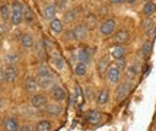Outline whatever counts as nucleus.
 <instances>
[{"label":"nucleus","mask_w":156,"mask_h":131,"mask_svg":"<svg viewBox=\"0 0 156 131\" xmlns=\"http://www.w3.org/2000/svg\"><path fill=\"white\" fill-rule=\"evenodd\" d=\"M37 80H38V88H41V89H51L55 84L54 74L45 66H41L37 70Z\"/></svg>","instance_id":"f257e3e1"},{"label":"nucleus","mask_w":156,"mask_h":131,"mask_svg":"<svg viewBox=\"0 0 156 131\" xmlns=\"http://www.w3.org/2000/svg\"><path fill=\"white\" fill-rule=\"evenodd\" d=\"M23 5L20 3L19 0H13L12 2V6H10V18H9V22L13 25V26H18L23 22Z\"/></svg>","instance_id":"f03ea898"},{"label":"nucleus","mask_w":156,"mask_h":131,"mask_svg":"<svg viewBox=\"0 0 156 131\" xmlns=\"http://www.w3.org/2000/svg\"><path fill=\"white\" fill-rule=\"evenodd\" d=\"M130 90H131V80H122L117 84L115 88V101L122 102L126 98L129 96Z\"/></svg>","instance_id":"7ed1b4c3"},{"label":"nucleus","mask_w":156,"mask_h":131,"mask_svg":"<svg viewBox=\"0 0 156 131\" xmlns=\"http://www.w3.org/2000/svg\"><path fill=\"white\" fill-rule=\"evenodd\" d=\"M105 76H107V80L111 84H118V83L121 82V70L118 69L115 64H109Z\"/></svg>","instance_id":"20e7f679"},{"label":"nucleus","mask_w":156,"mask_h":131,"mask_svg":"<svg viewBox=\"0 0 156 131\" xmlns=\"http://www.w3.org/2000/svg\"><path fill=\"white\" fill-rule=\"evenodd\" d=\"M117 29V22L114 19H107V21H104L99 25V32H101L102 36H111V35L115 32Z\"/></svg>","instance_id":"39448f33"},{"label":"nucleus","mask_w":156,"mask_h":131,"mask_svg":"<svg viewBox=\"0 0 156 131\" xmlns=\"http://www.w3.org/2000/svg\"><path fill=\"white\" fill-rule=\"evenodd\" d=\"M72 34H73V40H76V41H85L89 35L88 25H86V23H77V25L73 28Z\"/></svg>","instance_id":"423d86ee"},{"label":"nucleus","mask_w":156,"mask_h":131,"mask_svg":"<svg viewBox=\"0 0 156 131\" xmlns=\"http://www.w3.org/2000/svg\"><path fill=\"white\" fill-rule=\"evenodd\" d=\"M51 98L54 99V102L61 104V102H64L67 99V92L61 84H54L51 88Z\"/></svg>","instance_id":"0eeeda50"},{"label":"nucleus","mask_w":156,"mask_h":131,"mask_svg":"<svg viewBox=\"0 0 156 131\" xmlns=\"http://www.w3.org/2000/svg\"><path fill=\"white\" fill-rule=\"evenodd\" d=\"M29 102H31V106L35 108V109H44L48 104L47 96L42 95V93H35V95H32V98H31Z\"/></svg>","instance_id":"6e6552de"},{"label":"nucleus","mask_w":156,"mask_h":131,"mask_svg":"<svg viewBox=\"0 0 156 131\" xmlns=\"http://www.w3.org/2000/svg\"><path fill=\"white\" fill-rule=\"evenodd\" d=\"M109 67V58L108 55H102L101 58L98 60V63H96V70H98V74L101 77L105 76V73H107V70H108Z\"/></svg>","instance_id":"1a4fd4ad"},{"label":"nucleus","mask_w":156,"mask_h":131,"mask_svg":"<svg viewBox=\"0 0 156 131\" xmlns=\"http://www.w3.org/2000/svg\"><path fill=\"white\" fill-rule=\"evenodd\" d=\"M92 53H94L92 48H79L77 50V53H76L77 61L88 64V63L90 61V58H92Z\"/></svg>","instance_id":"9d476101"},{"label":"nucleus","mask_w":156,"mask_h":131,"mask_svg":"<svg viewBox=\"0 0 156 131\" xmlns=\"http://www.w3.org/2000/svg\"><path fill=\"white\" fill-rule=\"evenodd\" d=\"M42 15H44V19H47V21H53L57 18V6L53 5V3H50V5H45L44 9H42Z\"/></svg>","instance_id":"9b49d317"},{"label":"nucleus","mask_w":156,"mask_h":131,"mask_svg":"<svg viewBox=\"0 0 156 131\" xmlns=\"http://www.w3.org/2000/svg\"><path fill=\"white\" fill-rule=\"evenodd\" d=\"M5 131H19V121H18V118L16 117H7L5 119Z\"/></svg>","instance_id":"f8f14e48"},{"label":"nucleus","mask_w":156,"mask_h":131,"mask_svg":"<svg viewBox=\"0 0 156 131\" xmlns=\"http://www.w3.org/2000/svg\"><path fill=\"white\" fill-rule=\"evenodd\" d=\"M45 112H47L50 117H58V115H61V112H63V106L58 102H55V104H47Z\"/></svg>","instance_id":"ddd939ff"},{"label":"nucleus","mask_w":156,"mask_h":131,"mask_svg":"<svg viewBox=\"0 0 156 131\" xmlns=\"http://www.w3.org/2000/svg\"><path fill=\"white\" fill-rule=\"evenodd\" d=\"M38 88V80H37V77L34 76H29L25 79V82H23V89L29 92V93H34L35 90Z\"/></svg>","instance_id":"4468645a"},{"label":"nucleus","mask_w":156,"mask_h":131,"mask_svg":"<svg viewBox=\"0 0 156 131\" xmlns=\"http://www.w3.org/2000/svg\"><path fill=\"white\" fill-rule=\"evenodd\" d=\"M152 51H153V44L150 41H144L142 44V47H140V57H142L143 60H147L150 55H152Z\"/></svg>","instance_id":"2eb2a0df"},{"label":"nucleus","mask_w":156,"mask_h":131,"mask_svg":"<svg viewBox=\"0 0 156 131\" xmlns=\"http://www.w3.org/2000/svg\"><path fill=\"white\" fill-rule=\"evenodd\" d=\"M19 44L22 48H32V45H34V38H32V35L28 34V32H25V34H22L19 36Z\"/></svg>","instance_id":"dca6fc26"},{"label":"nucleus","mask_w":156,"mask_h":131,"mask_svg":"<svg viewBox=\"0 0 156 131\" xmlns=\"http://www.w3.org/2000/svg\"><path fill=\"white\" fill-rule=\"evenodd\" d=\"M50 29L54 34H63L64 32V22L61 19H58V18H55V19H53L50 22Z\"/></svg>","instance_id":"f3484780"},{"label":"nucleus","mask_w":156,"mask_h":131,"mask_svg":"<svg viewBox=\"0 0 156 131\" xmlns=\"http://www.w3.org/2000/svg\"><path fill=\"white\" fill-rule=\"evenodd\" d=\"M109 96H111V93H109L108 89H101L98 92V95H96V104L98 105H107L109 102Z\"/></svg>","instance_id":"a211bd4d"},{"label":"nucleus","mask_w":156,"mask_h":131,"mask_svg":"<svg viewBox=\"0 0 156 131\" xmlns=\"http://www.w3.org/2000/svg\"><path fill=\"white\" fill-rule=\"evenodd\" d=\"M130 40V32L127 31V29H120L118 32H115V35H114V41H115V44H124V42H127Z\"/></svg>","instance_id":"6ab92c4d"},{"label":"nucleus","mask_w":156,"mask_h":131,"mask_svg":"<svg viewBox=\"0 0 156 131\" xmlns=\"http://www.w3.org/2000/svg\"><path fill=\"white\" fill-rule=\"evenodd\" d=\"M16 76H18V71L15 67L12 66H9L5 69V79H3V82L5 83H13L16 80Z\"/></svg>","instance_id":"aec40b11"},{"label":"nucleus","mask_w":156,"mask_h":131,"mask_svg":"<svg viewBox=\"0 0 156 131\" xmlns=\"http://www.w3.org/2000/svg\"><path fill=\"white\" fill-rule=\"evenodd\" d=\"M85 119L90 122V124H95V122H99L101 119V112L99 111H95V109H90L88 112H85Z\"/></svg>","instance_id":"412c9836"},{"label":"nucleus","mask_w":156,"mask_h":131,"mask_svg":"<svg viewBox=\"0 0 156 131\" xmlns=\"http://www.w3.org/2000/svg\"><path fill=\"white\" fill-rule=\"evenodd\" d=\"M111 55L115 58V60H118V58H124V55H126V48L122 47V45H120V44H115L114 47H111Z\"/></svg>","instance_id":"4be33fe9"},{"label":"nucleus","mask_w":156,"mask_h":131,"mask_svg":"<svg viewBox=\"0 0 156 131\" xmlns=\"http://www.w3.org/2000/svg\"><path fill=\"white\" fill-rule=\"evenodd\" d=\"M156 12V5L155 2H146L144 3V6H143V15L146 16V18H152Z\"/></svg>","instance_id":"5701e85b"},{"label":"nucleus","mask_w":156,"mask_h":131,"mask_svg":"<svg viewBox=\"0 0 156 131\" xmlns=\"http://www.w3.org/2000/svg\"><path fill=\"white\" fill-rule=\"evenodd\" d=\"M126 74H127V79H129V80L136 79L137 74H139V67H137L136 63H131L130 66L126 67Z\"/></svg>","instance_id":"b1692460"},{"label":"nucleus","mask_w":156,"mask_h":131,"mask_svg":"<svg viewBox=\"0 0 156 131\" xmlns=\"http://www.w3.org/2000/svg\"><path fill=\"white\" fill-rule=\"evenodd\" d=\"M51 64H53V67L55 70H63L64 66H66V61L61 55H53L51 57Z\"/></svg>","instance_id":"393cba45"},{"label":"nucleus","mask_w":156,"mask_h":131,"mask_svg":"<svg viewBox=\"0 0 156 131\" xmlns=\"http://www.w3.org/2000/svg\"><path fill=\"white\" fill-rule=\"evenodd\" d=\"M86 71H88V64H85V63H80L77 61L75 66V74L77 77H83L86 76Z\"/></svg>","instance_id":"a878e982"},{"label":"nucleus","mask_w":156,"mask_h":131,"mask_svg":"<svg viewBox=\"0 0 156 131\" xmlns=\"http://www.w3.org/2000/svg\"><path fill=\"white\" fill-rule=\"evenodd\" d=\"M34 131H51V122L48 119H41L35 124Z\"/></svg>","instance_id":"bb28decb"},{"label":"nucleus","mask_w":156,"mask_h":131,"mask_svg":"<svg viewBox=\"0 0 156 131\" xmlns=\"http://www.w3.org/2000/svg\"><path fill=\"white\" fill-rule=\"evenodd\" d=\"M142 26H143V31H144L146 34H147V35H152V34H153V29H155V22L152 21L150 18H147L146 21H143Z\"/></svg>","instance_id":"cd10ccee"},{"label":"nucleus","mask_w":156,"mask_h":131,"mask_svg":"<svg viewBox=\"0 0 156 131\" xmlns=\"http://www.w3.org/2000/svg\"><path fill=\"white\" fill-rule=\"evenodd\" d=\"M22 15H23V21L25 22H28V23L34 22V12L28 5H23V13Z\"/></svg>","instance_id":"c85d7f7f"},{"label":"nucleus","mask_w":156,"mask_h":131,"mask_svg":"<svg viewBox=\"0 0 156 131\" xmlns=\"http://www.w3.org/2000/svg\"><path fill=\"white\" fill-rule=\"evenodd\" d=\"M76 18H77V13H76L75 9H69V10H66L64 12V16H63V22H73L76 21Z\"/></svg>","instance_id":"c756f323"},{"label":"nucleus","mask_w":156,"mask_h":131,"mask_svg":"<svg viewBox=\"0 0 156 131\" xmlns=\"http://www.w3.org/2000/svg\"><path fill=\"white\" fill-rule=\"evenodd\" d=\"M0 18H2L3 22L9 21V18H10V7L7 5H2L0 6Z\"/></svg>","instance_id":"7c9ffc66"},{"label":"nucleus","mask_w":156,"mask_h":131,"mask_svg":"<svg viewBox=\"0 0 156 131\" xmlns=\"http://www.w3.org/2000/svg\"><path fill=\"white\" fill-rule=\"evenodd\" d=\"M18 61H19V57H18V54H15V53H9V54L6 55V63L9 64V66H12V67H13Z\"/></svg>","instance_id":"2f4dec72"},{"label":"nucleus","mask_w":156,"mask_h":131,"mask_svg":"<svg viewBox=\"0 0 156 131\" xmlns=\"http://www.w3.org/2000/svg\"><path fill=\"white\" fill-rule=\"evenodd\" d=\"M42 45H44V50H45V51H51V50H53V42L50 41L47 36L42 38Z\"/></svg>","instance_id":"473e14b6"},{"label":"nucleus","mask_w":156,"mask_h":131,"mask_svg":"<svg viewBox=\"0 0 156 131\" xmlns=\"http://www.w3.org/2000/svg\"><path fill=\"white\" fill-rule=\"evenodd\" d=\"M115 66L122 71V70L127 67V61H126V58H118V60H117V63H115Z\"/></svg>","instance_id":"72a5a7b5"},{"label":"nucleus","mask_w":156,"mask_h":131,"mask_svg":"<svg viewBox=\"0 0 156 131\" xmlns=\"http://www.w3.org/2000/svg\"><path fill=\"white\" fill-rule=\"evenodd\" d=\"M55 6H57V9H58V7H60V9L66 7L67 6V0H57V5H55Z\"/></svg>","instance_id":"f704fd0d"},{"label":"nucleus","mask_w":156,"mask_h":131,"mask_svg":"<svg viewBox=\"0 0 156 131\" xmlns=\"http://www.w3.org/2000/svg\"><path fill=\"white\" fill-rule=\"evenodd\" d=\"M19 131H32V128H31L29 125L23 124V125H20V127H19Z\"/></svg>","instance_id":"c9c22d12"},{"label":"nucleus","mask_w":156,"mask_h":131,"mask_svg":"<svg viewBox=\"0 0 156 131\" xmlns=\"http://www.w3.org/2000/svg\"><path fill=\"white\" fill-rule=\"evenodd\" d=\"M3 79H5V67L0 66V82H3Z\"/></svg>","instance_id":"e433bc0d"},{"label":"nucleus","mask_w":156,"mask_h":131,"mask_svg":"<svg viewBox=\"0 0 156 131\" xmlns=\"http://www.w3.org/2000/svg\"><path fill=\"white\" fill-rule=\"evenodd\" d=\"M112 5H122L124 3V0H109Z\"/></svg>","instance_id":"4c0bfd02"},{"label":"nucleus","mask_w":156,"mask_h":131,"mask_svg":"<svg viewBox=\"0 0 156 131\" xmlns=\"http://www.w3.org/2000/svg\"><path fill=\"white\" fill-rule=\"evenodd\" d=\"M137 0H124V3H127V5H134Z\"/></svg>","instance_id":"58836bf2"},{"label":"nucleus","mask_w":156,"mask_h":131,"mask_svg":"<svg viewBox=\"0 0 156 131\" xmlns=\"http://www.w3.org/2000/svg\"><path fill=\"white\" fill-rule=\"evenodd\" d=\"M5 25H3V23H0V34H5Z\"/></svg>","instance_id":"ea45409f"},{"label":"nucleus","mask_w":156,"mask_h":131,"mask_svg":"<svg viewBox=\"0 0 156 131\" xmlns=\"http://www.w3.org/2000/svg\"><path fill=\"white\" fill-rule=\"evenodd\" d=\"M2 106H3V102H2V101H0V108H2Z\"/></svg>","instance_id":"a19ab883"},{"label":"nucleus","mask_w":156,"mask_h":131,"mask_svg":"<svg viewBox=\"0 0 156 131\" xmlns=\"http://www.w3.org/2000/svg\"><path fill=\"white\" fill-rule=\"evenodd\" d=\"M0 124H2V114H0Z\"/></svg>","instance_id":"79ce46f5"},{"label":"nucleus","mask_w":156,"mask_h":131,"mask_svg":"<svg viewBox=\"0 0 156 131\" xmlns=\"http://www.w3.org/2000/svg\"><path fill=\"white\" fill-rule=\"evenodd\" d=\"M144 2H153V0H144Z\"/></svg>","instance_id":"37998d69"}]
</instances>
